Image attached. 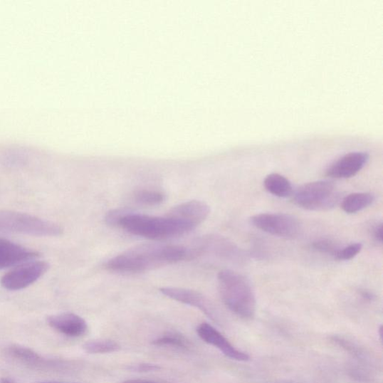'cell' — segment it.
<instances>
[{"mask_svg":"<svg viewBox=\"0 0 383 383\" xmlns=\"http://www.w3.org/2000/svg\"><path fill=\"white\" fill-rule=\"evenodd\" d=\"M191 258L190 250L179 245L145 244L127 250L106 263L110 271L138 273Z\"/></svg>","mask_w":383,"mask_h":383,"instance_id":"cell-1","label":"cell"},{"mask_svg":"<svg viewBox=\"0 0 383 383\" xmlns=\"http://www.w3.org/2000/svg\"><path fill=\"white\" fill-rule=\"evenodd\" d=\"M120 227L131 234L154 241L179 237L196 229L184 221L167 215L158 217L130 211L122 219Z\"/></svg>","mask_w":383,"mask_h":383,"instance_id":"cell-2","label":"cell"},{"mask_svg":"<svg viewBox=\"0 0 383 383\" xmlns=\"http://www.w3.org/2000/svg\"><path fill=\"white\" fill-rule=\"evenodd\" d=\"M218 285L221 298L231 313L244 320L253 319L256 299L246 278L238 273L224 270L218 274Z\"/></svg>","mask_w":383,"mask_h":383,"instance_id":"cell-3","label":"cell"},{"mask_svg":"<svg viewBox=\"0 0 383 383\" xmlns=\"http://www.w3.org/2000/svg\"><path fill=\"white\" fill-rule=\"evenodd\" d=\"M63 229L51 221L11 211H0V232H11L35 237H58Z\"/></svg>","mask_w":383,"mask_h":383,"instance_id":"cell-4","label":"cell"},{"mask_svg":"<svg viewBox=\"0 0 383 383\" xmlns=\"http://www.w3.org/2000/svg\"><path fill=\"white\" fill-rule=\"evenodd\" d=\"M292 196L293 203L299 208L314 211L333 208L340 198L335 185L327 181L304 184Z\"/></svg>","mask_w":383,"mask_h":383,"instance_id":"cell-5","label":"cell"},{"mask_svg":"<svg viewBox=\"0 0 383 383\" xmlns=\"http://www.w3.org/2000/svg\"><path fill=\"white\" fill-rule=\"evenodd\" d=\"M250 223L263 232L288 239L297 238L302 230L300 220L286 214H257L250 219Z\"/></svg>","mask_w":383,"mask_h":383,"instance_id":"cell-6","label":"cell"},{"mask_svg":"<svg viewBox=\"0 0 383 383\" xmlns=\"http://www.w3.org/2000/svg\"><path fill=\"white\" fill-rule=\"evenodd\" d=\"M49 268V263L44 261L33 260L21 263L2 277L1 285L9 290L24 289L38 281Z\"/></svg>","mask_w":383,"mask_h":383,"instance_id":"cell-7","label":"cell"},{"mask_svg":"<svg viewBox=\"0 0 383 383\" xmlns=\"http://www.w3.org/2000/svg\"><path fill=\"white\" fill-rule=\"evenodd\" d=\"M6 355L14 361L38 370L70 371L75 365L68 361L44 359L33 350L19 345L7 347Z\"/></svg>","mask_w":383,"mask_h":383,"instance_id":"cell-8","label":"cell"},{"mask_svg":"<svg viewBox=\"0 0 383 383\" xmlns=\"http://www.w3.org/2000/svg\"><path fill=\"white\" fill-rule=\"evenodd\" d=\"M164 296L187 305L199 309L214 322H219V315L214 305L196 290L181 288L166 287L159 289Z\"/></svg>","mask_w":383,"mask_h":383,"instance_id":"cell-9","label":"cell"},{"mask_svg":"<svg viewBox=\"0 0 383 383\" xmlns=\"http://www.w3.org/2000/svg\"><path fill=\"white\" fill-rule=\"evenodd\" d=\"M196 331L201 340L219 349L227 357L241 362H246L249 360V356L246 352L236 349L226 337L210 324L206 322L200 324Z\"/></svg>","mask_w":383,"mask_h":383,"instance_id":"cell-10","label":"cell"},{"mask_svg":"<svg viewBox=\"0 0 383 383\" xmlns=\"http://www.w3.org/2000/svg\"><path fill=\"white\" fill-rule=\"evenodd\" d=\"M369 160L365 152H351L338 159L327 170V175L336 179H350L359 173Z\"/></svg>","mask_w":383,"mask_h":383,"instance_id":"cell-11","label":"cell"},{"mask_svg":"<svg viewBox=\"0 0 383 383\" xmlns=\"http://www.w3.org/2000/svg\"><path fill=\"white\" fill-rule=\"evenodd\" d=\"M40 257L35 250L0 238V270L16 266Z\"/></svg>","mask_w":383,"mask_h":383,"instance_id":"cell-12","label":"cell"},{"mask_svg":"<svg viewBox=\"0 0 383 383\" xmlns=\"http://www.w3.org/2000/svg\"><path fill=\"white\" fill-rule=\"evenodd\" d=\"M211 208L201 201H189L175 206L167 216L178 219L196 228L209 217Z\"/></svg>","mask_w":383,"mask_h":383,"instance_id":"cell-13","label":"cell"},{"mask_svg":"<svg viewBox=\"0 0 383 383\" xmlns=\"http://www.w3.org/2000/svg\"><path fill=\"white\" fill-rule=\"evenodd\" d=\"M48 322L53 329L72 337L83 336L88 330L85 320L73 313H67L50 316Z\"/></svg>","mask_w":383,"mask_h":383,"instance_id":"cell-14","label":"cell"},{"mask_svg":"<svg viewBox=\"0 0 383 383\" xmlns=\"http://www.w3.org/2000/svg\"><path fill=\"white\" fill-rule=\"evenodd\" d=\"M263 185L270 194L279 198H287L293 195V187L285 177L273 173L266 177Z\"/></svg>","mask_w":383,"mask_h":383,"instance_id":"cell-15","label":"cell"},{"mask_svg":"<svg viewBox=\"0 0 383 383\" xmlns=\"http://www.w3.org/2000/svg\"><path fill=\"white\" fill-rule=\"evenodd\" d=\"M375 200L369 193H355L346 196L342 201V209L347 214H356L371 206Z\"/></svg>","mask_w":383,"mask_h":383,"instance_id":"cell-16","label":"cell"},{"mask_svg":"<svg viewBox=\"0 0 383 383\" xmlns=\"http://www.w3.org/2000/svg\"><path fill=\"white\" fill-rule=\"evenodd\" d=\"M152 344L157 347H171L178 349H188L190 347V343L187 338L183 335L175 332H168L161 335Z\"/></svg>","mask_w":383,"mask_h":383,"instance_id":"cell-17","label":"cell"},{"mask_svg":"<svg viewBox=\"0 0 383 383\" xmlns=\"http://www.w3.org/2000/svg\"><path fill=\"white\" fill-rule=\"evenodd\" d=\"M83 349L91 355H104L119 351L121 347L119 344L111 340H98L86 342Z\"/></svg>","mask_w":383,"mask_h":383,"instance_id":"cell-18","label":"cell"},{"mask_svg":"<svg viewBox=\"0 0 383 383\" xmlns=\"http://www.w3.org/2000/svg\"><path fill=\"white\" fill-rule=\"evenodd\" d=\"M137 202L145 205H157L165 200V196L157 191L140 190L135 194Z\"/></svg>","mask_w":383,"mask_h":383,"instance_id":"cell-19","label":"cell"},{"mask_svg":"<svg viewBox=\"0 0 383 383\" xmlns=\"http://www.w3.org/2000/svg\"><path fill=\"white\" fill-rule=\"evenodd\" d=\"M362 249L361 243H352L343 248H340L335 258L340 261H348L355 258Z\"/></svg>","mask_w":383,"mask_h":383,"instance_id":"cell-20","label":"cell"},{"mask_svg":"<svg viewBox=\"0 0 383 383\" xmlns=\"http://www.w3.org/2000/svg\"><path fill=\"white\" fill-rule=\"evenodd\" d=\"M313 247L319 253L329 254L334 257L340 250L332 241L324 239L314 242Z\"/></svg>","mask_w":383,"mask_h":383,"instance_id":"cell-21","label":"cell"},{"mask_svg":"<svg viewBox=\"0 0 383 383\" xmlns=\"http://www.w3.org/2000/svg\"><path fill=\"white\" fill-rule=\"evenodd\" d=\"M129 211L125 209L110 211L106 216V223L111 226H119L122 219Z\"/></svg>","mask_w":383,"mask_h":383,"instance_id":"cell-22","label":"cell"},{"mask_svg":"<svg viewBox=\"0 0 383 383\" xmlns=\"http://www.w3.org/2000/svg\"><path fill=\"white\" fill-rule=\"evenodd\" d=\"M128 369L132 372L150 373L159 371L160 367L154 364L141 363L131 365L128 367Z\"/></svg>","mask_w":383,"mask_h":383,"instance_id":"cell-23","label":"cell"},{"mask_svg":"<svg viewBox=\"0 0 383 383\" xmlns=\"http://www.w3.org/2000/svg\"><path fill=\"white\" fill-rule=\"evenodd\" d=\"M374 238H375V240L382 243V239H383V227H382V224H378L374 229Z\"/></svg>","mask_w":383,"mask_h":383,"instance_id":"cell-24","label":"cell"},{"mask_svg":"<svg viewBox=\"0 0 383 383\" xmlns=\"http://www.w3.org/2000/svg\"><path fill=\"white\" fill-rule=\"evenodd\" d=\"M122 383H158V382L149 381V380H144V379H130V380H126Z\"/></svg>","mask_w":383,"mask_h":383,"instance_id":"cell-25","label":"cell"},{"mask_svg":"<svg viewBox=\"0 0 383 383\" xmlns=\"http://www.w3.org/2000/svg\"><path fill=\"white\" fill-rule=\"evenodd\" d=\"M362 296L368 300H372L374 298L372 293L366 291L362 293Z\"/></svg>","mask_w":383,"mask_h":383,"instance_id":"cell-26","label":"cell"},{"mask_svg":"<svg viewBox=\"0 0 383 383\" xmlns=\"http://www.w3.org/2000/svg\"><path fill=\"white\" fill-rule=\"evenodd\" d=\"M1 383H18L10 379L4 378L1 379ZM43 383H65V382H43Z\"/></svg>","mask_w":383,"mask_h":383,"instance_id":"cell-27","label":"cell"}]
</instances>
